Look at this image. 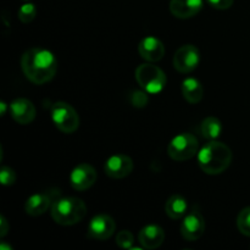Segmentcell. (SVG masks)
<instances>
[{
	"label": "cell",
	"mask_w": 250,
	"mask_h": 250,
	"mask_svg": "<svg viewBox=\"0 0 250 250\" xmlns=\"http://www.w3.org/2000/svg\"><path fill=\"white\" fill-rule=\"evenodd\" d=\"M21 68L29 82L41 85L50 82L56 75L58 60L48 49L31 48L22 55Z\"/></svg>",
	"instance_id": "6da1fadb"
},
{
	"label": "cell",
	"mask_w": 250,
	"mask_h": 250,
	"mask_svg": "<svg viewBox=\"0 0 250 250\" xmlns=\"http://www.w3.org/2000/svg\"><path fill=\"white\" fill-rule=\"evenodd\" d=\"M232 151L225 143L210 141L198 151V165L207 175H220L231 165Z\"/></svg>",
	"instance_id": "7a4b0ae2"
},
{
	"label": "cell",
	"mask_w": 250,
	"mask_h": 250,
	"mask_svg": "<svg viewBox=\"0 0 250 250\" xmlns=\"http://www.w3.org/2000/svg\"><path fill=\"white\" fill-rule=\"evenodd\" d=\"M50 215L58 225L72 226L84 219L87 215V207L80 198H60L51 205Z\"/></svg>",
	"instance_id": "3957f363"
},
{
	"label": "cell",
	"mask_w": 250,
	"mask_h": 250,
	"mask_svg": "<svg viewBox=\"0 0 250 250\" xmlns=\"http://www.w3.org/2000/svg\"><path fill=\"white\" fill-rule=\"evenodd\" d=\"M136 81L148 94H159L165 89L167 83L165 72L153 62L142 63L136 68Z\"/></svg>",
	"instance_id": "277c9868"
},
{
	"label": "cell",
	"mask_w": 250,
	"mask_h": 250,
	"mask_svg": "<svg viewBox=\"0 0 250 250\" xmlns=\"http://www.w3.org/2000/svg\"><path fill=\"white\" fill-rule=\"evenodd\" d=\"M50 115L55 127L62 133H75L80 127V116H78L75 107L71 106L68 103H55L51 106Z\"/></svg>",
	"instance_id": "5b68a950"
},
{
	"label": "cell",
	"mask_w": 250,
	"mask_h": 250,
	"mask_svg": "<svg viewBox=\"0 0 250 250\" xmlns=\"http://www.w3.org/2000/svg\"><path fill=\"white\" fill-rule=\"evenodd\" d=\"M199 150L197 137L190 133H181L171 139L167 146V154L172 160L186 161L194 158Z\"/></svg>",
	"instance_id": "8992f818"
},
{
	"label": "cell",
	"mask_w": 250,
	"mask_h": 250,
	"mask_svg": "<svg viewBox=\"0 0 250 250\" xmlns=\"http://www.w3.org/2000/svg\"><path fill=\"white\" fill-rule=\"evenodd\" d=\"M200 62L199 49L193 44H186L177 49L172 59L173 67L180 73H190Z\"/></svg>",
	"instance_id": "52a82bcc"
},
{
	"label": "cell",
	"mask_w": 250,
	"mask_h": 250,
	"mask_svg": "<svg viewBox=\"0 0 250 250\" xmlns=\"http://www.w3.org/2000/svg\"><path fill=\"white\" fill-rule=\"evenodd\" d=\"M87 236L95 241H106L114 236L116 231V222L110 215L100 214L89 221Z\"/></svg>",
	"instance_id": "ba28073f"
},
{
	"label": "cell",
	"mask_w": 250,
	"mask_h": 250,
	"mask_svg": "<svg viewBox=\"0 0 250 250\" xmlns=\"http://www.w3.org/2000/svg\"><path fill=\"white\" fill-rule=\"evenodd\" d=\"M205 220L199 210L187 212L181 224V234L188 242H195L204 234Z\"/></svg>",
	"instance_id": "9c48e42d"
},
{
	"label": "cell",
	"mask_w": 250,
	"mask_h": 250,
	"mask_svg": "<svg viewBox=\"0 0 250 250\" xmlns=\"http://www.w3.org/2000/svg\"><path fill=\"white\" fill-rule=\"evenodd\" d=\"M97 171L89 164H80L76 166L70 175V183L73 189L78 192L87 190L97 182Z\"/></svg>",
	"instance_id": "30bf717a"
},
{
	"label": "cell",
	"mask_w": 250,
	"mask_h": 250,
	"mask_svg": "<svg viewBox=\"0 0 250 250\" xmlns=\"http://www.w3.org/2000/svg\"><path fill=\"white\" fill-rule=\"evenodd\" d=\"M104 171L106 176L114 180H121L127 177L133 171V161L129 156L124 154H116L112 155L105 161Z\"/></svg>",
	"instance_id": "8fae6325"
},
{
	"label": "cell",
	"mask_w": 250,
	"mask_h": 250,
	"mask_svg": "<svg viewBox=\"0 0 250 250\" xmlns=\"http://www.w3.org/2000/svg\"><path fill=\"white\" fill-rule=\"evenodd\" d=\"M11 117L20 125H29L36 119V106L33 103L24 98L12 100L9 106Z\"/></svg>",
	"instance_id": "7c38bea8"
},
{
	"label": "cell",
	"mask_w": 250,
	"mask_h": 250,
	"mask_svg": "<svg viewBox=\"0 0 250 250\" xmlns=\"http://www.w3.org/2000/svg\"><path fill=\"white\" fill-rule=\"evenodd\" d=\"M138 53L148 62H158L165 55V45L155 37H146L138 44Z\"/></svg>",
	"instance_id": "4fadbf2b"
},
{
	"label": "cell",
	"mask_w": 250,
	"mask_h": 250,
	"mask_svg": "<svg viewBox=\"0 0 250 250\" xmlns=\"http://www.w3.org/2000/svg\"><path fill=\"white\" fill-rule=\"evenodd\" d=\"M203 5L204 0H171L170 11L177 19H192L199 14Z\"/></svg>",
	"instance_id": "5bb4252c"
},
{
	"label": "cell",
	"mask_w": 250,
	"mask_h": 250,
	"mask_svg": "<svg viewBox=\"0 0 250 250\" xmlns=\"http://www.w3.org/2000/svg\"><path fill=\"white\" fill-rule=\"evenodd\" d=\"M165 241V232L158 225H148L139 231L138 242L143 249H156Z\"/></svg>",
	"instance_id": "9a60e30c"
},
{
	"label": "cell",
	"mask_w": 250,
	"mask_h": 250,
	"mask_svg": "<svg viewBox=\"0 0 250 250\" xmlns=\"http://www.w3.org/2000/svg\"><path fill=\"white\" fill-rule=\"evenodd\" d=\"M53 203L50 195L44 194V193L33 194L26 200L24 211L29 216H41V215L45 214L48 209H50Z\"/></svg>",
	"instance_id": "2e32d148"
},
{
	"label": "cell",
	"mask_w": 250,
	"mask_h": 250,
	"mask_svg": "<svg viewBox=\"0 0 250 250\" xmlns=\"http://www.w3.org/2000/svg\"><path fill=\"white\" fill-rule=\"evenodd\" d=\"M182 95L189 104H198L203 99L204 88L194 77H188L182 82Z\"/></svg>",
	"instance_id": "e0dca14e"
},
{
	"label": "cell",
	"mask_w": 250,
	"mask_h": 250,
	"mask_svg": "<svg viewBox=\"0 0 250 250\" xmlns=\"http://www.w3.org/2000/svg\"><path fill=\"white\" fill-rule=\"evenodd\" d=\"M187 200L180 194L171 195L165 204L166 215L172 220L183 219L186 216V214H187Z\"/></svg>",
	"instance_id": "ac0fdd59"
},
{
	"label": "cell",
	"mask_w": 250,
	"mask_h": 250,
	"mask_svg": "<svg viewBox=\"0 0 250 250\" xmlns=\"http://www.w3.org/2000/svg\"><path fill=\"white\" fill-rule=\"evenodd\" d=\"M222 129H224V127H222L221 121L214 116L204 119L200 125V132H202L203 137L209 139V141H217V138L221 136Z\"/></svg>",
	"instance_id": "d6986e66"
},
{
	"label": "cell",
	"mask_w": 250,
	"mask_h": 250,
	"mask_svg": "<svg viewBox=\"0 0 250 250\" xmlns=\"http://www.w3.org/2000/svg\"><path fill=\"white\" fill-rule=\"evenodd\" d=\"M237 227L242 234L250 237V207L241 210L237 217Z\"/></svg>",
	"instance_id": "ffe728a7"
},
{
	"label": "cell",
	"mask_w": 250,
	"mask_h": 250,
	"mask_svg": "<svg viewBox=\"0 0 250 250\" xmlns=\"http://www.w3.org/2000/svg\"><path fill=\"white\" fill-rule=\"evenodd\" d=\"M37 16V9L31 2H26L19 9V20L22 23H31Z\"/></svg>",
	"instance_id": "44dd1931"
},
{
	"label": "cell",
	"mask_w": 250,
	"mask_h": 250,
	"mask_svg": "<svg viewBox=\"0 0 250 250\" xmlns=\"http://www.w3.org/2000/svg\"><path fill=\"white\" fill-rule=\"evenodd\" d=\"M116 244L122 249H133L134 237L127 229H122L116 236Z\"/></svg>",
	"instance_id": "7402d4cb"
},
{
	"label": "cell",
	"mask_w": 250,
	"mask_h": 250,
	"mask_svg": "<svg viewBox=\"0 0 250 250\" xmlns=\"http://www.w3.org/2000/svg\"><path fill=\"white\" fill-rule=\"evenodd\" d=\"M17 180L16 172L12 170L9 166H2L0 168V183L5 187H10V186L15 185Z\"/></svg>",
	"instance_id": "603a6c76"
},
{
	"label": "cell",
	"mask_w": 250,
	"mask_h": 250,
	"mask_svg": "<svg viewBox=\"0 0 250 250\" xmlns=\"http://www.w3.org/2000/svg\"><path fill=\"white\" fill-rule=\"evenodd\" d=\"M146 92H134L132 95V104L137 107H143L146 106L148 103V97L146 94Z\"/></svg>",
	"instance_id": "cb8c5ba5"
},
{
	"label": "cell",
	"mask_w": 250,
	"mask_h": 250,
	"mask_svg": "<svg viewBox=\"0 0 250 250\" xmlns=\"http://www.w3.org/2000/svg\"><path fill=\"white\" fill-rule=\"evenodd\" d=\"M208 4L216 10H227L233 5L234 0H207Z\"/></svg>",
	"instance_id": "d4e9b609"
},
{
	"label": "cell",
	"mask_w": 250,
	"mask_h": 250,
	"mask_svg": "<svg viewBox=\"0 0 250 250\" xmlns=\"http://www.w3.org/2000/svg\"><path fill=\"white\" fill-rule=\"evenodd\" d=\"M9 231H10L9 222H7V220L1 215V216H0V237L4 238V237L9 233Z\"/></svg>",
	"instance_id": "484cf974"
},
{
	"label": "cell",
	"mask_w": 250,
	"mask_h": 250,
	"mask_svg": "<svg viewBox=\"0 0 250 250\" xmlns=\"http://www.w3.org/2000/svg\"><path fill=\"white\" fill-rule=\"evenodd\" d=\"M6 109H7L6 103L5 102L0 103V115H1V116H4V115L6 114Z\"/></svg>",
	"instance_id": "4316f807"
},
{
	"label": "cell",
	"mask_w": 250,
	"mask_h": 250,
	"mask_svg": "<svg viewBox=\"0 0 250 250\" xmlns=\"http://www.w3.org/2000/svg\"><path fill=\"white\" fill-rule=\"evenodd\" d=\"M0 249L1 250H12V247L5 243V242H1V244H0Z\"/></svg>",
	"instance_id": "83f0119b"
}]
</instances>
